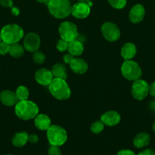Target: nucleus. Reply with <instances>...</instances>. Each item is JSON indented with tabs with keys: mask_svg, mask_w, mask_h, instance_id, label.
<instances>
[{
	"mask_svg": "<svg viewBox=\"0 0 155 155\" xmlns=\"http://www.w3.org/2000/svg\"><path fill=\"white\" fill-rule=\"evenodd\" d=\"M48 155H62V151L59 146L51 145L48 150Z\"/></svg>",
	"mask_w": 155,
	"mask_h": 155,
	"instance_id": "nucleus-30",
	"label": "nucleus"
},
{
	"mask_svg": "<svg viewBox=\"0 0 155 155\" xmlns=\"http://www.w3.org/2000/svg\"><path fill=\"white\" fill-rule=\"evenodd\" d=\"M104 124L101 120H97L93 123L91 126V130L94 134H99L104 129Z\"/></svg>",
	"mask_w": 155,
	"mask_h": 155,
	"instance_id": "nucleus-25",
	"label": "nucleus"
},
{
	"mask_svg": "<svg viewBox=\"0 0 155 155\" xmlns=\"http://www.w3.org/2000/svg\"><path fill=\"white\" fill-rule=\"evenodd\" d=\"M39 141V137L35 134H30L28 136V142L30 143L35 144Z\"/></svg>",
	"mask_w": 155,
	"mask_h": 155,
	"instance_id": "nucleus-33",
	"label": "nucleus"
},
{
	"mask_svg": "<svg viewBox=\"0 0 155 155\" xmlns=\"http://www.w3.org/2000/svg\"><path fill=\"white\" fill-rule=\"evenodd\" d=\"M16 116L23 120L34 119L39 114V107L33 101L30 100L18 101L15 105Z\"/></svg>",
	"mask_w": 155,
	"mask_h": 155,
	"instance_id": "nucleus-1",
	"label": "nucleus"
},
{
	"mask_svg": "<svg viewBox=\"0 0 155 155\" xmlns=\"http://www.w3.org/2000/svg\"><path fill=\"white\" fill-rule=\"evenodd\" d=\"M100 120L108 127H114L119 124L121 120L120 114L115 110H109L103 114L100 117Z\"/></svg>",
	"mask_w": 155,
	"mask_h": 155,
	"instance_id": "nucleus-14",
	"label": "nucleus"
},
{
	"mask_svg": "<svg viewBox=\"0 0 155 155\" xmlns=\"http://www.w3.org/2000/svg\"><path fill=\"white\" fill-rule=\"evenodd\" d=\"M34 125L38 130L45 131L51 126V120L44 114H38L34 118Z\"/></svg>",
	"mask_w": 155,
	"mask_h": 155,
	"instance_id": "nucleus-17",
	"label": "nucleus"
},
{
	"mask_svg": "<svg viewBox=\"0 0 155 155\" xmlns=\"http://www.w3.org/2000/svg\"><path fill=\"white\" fill-rule=\"evenodd\" d=\"M152 130L155 133V121L153 123V125H152Z\"/></svg>",
	"mask_w": 155,
	"mask_h": 155,
	"instance_id": "nucleus-41",
	"label": "nucleus"
},
{
	"mask_svg": "<svg viewBox=\"0 0 155 155\" xmlns=\"http://www.w3.org/2000/svg\"><path fill=\"white\" fill-rule=\"evenodd\" d=\"M51 71L54 78L66 80L67 77H68L66 67H65L63 64H61V63L56 64L55 65H53Z\"/></svg>",
	"mask_w": 155,
	"mask_h": 155,
	"instance_id": "nucleus-22",
	"label": "nucleus"
},
{
	"mask_svg": "<svg viewBox=\"0 0 155 155\" xmlns=\"http://www.w3.org/2000/svg\"><path fill=\"white\" fill-rule=\"evenodd\" d=\"M149 94V85L145 80H138L134 81L132 86V95L135 99L141 101Z\"/></svg>",
	"mask_w": 155,
	"mask_h": 155,
	"instance_id": "nucleus-8",
	"label": "nucleus"
},
{
	"mask_svg": "<svg viewBox=\"0 0 155 155\" xmlns=\"http://www.w3.org/2000/svg\"><path fill=\"white\" fill-rule=\"evenodd\" d=\"M46 56L42 51H36L35 52H33V62H35L36 64H43L45 61Z\"/></svg>",
	"mask_w": 155,
	"mask_h": 155,
	"instance_id": "nucleus-27",
	"label": "nucleus"
},
{
	"mask_svg": "<svg viewBox=\"0 0 155 155\" xmlns=\"http://www.w3.org/2000/svg\"><path fill=\"white\" fill-rule=\"evenodd\" d=\"M2 41V36H1V31H0V42Z\"/></svg>",
	"mask_w": 155,
	"mask_h": 155,
	"instance_id": "nucleus-42",
	"label": "nucleus"
},
{
	"mask_svg": "<svg viewBox=\"0 0 155 155\" xmlns=\"http://www.w3.org/2000/svg\"><path fill=\"white\" fill-rule=\"evenodd\" d=\"M46 136L51 145L62 146L68 139L67 132L63 127L59 125H51L46 130Z\"/></svg>",
	"mask_w": 155,
	"mask_h": 155,
	"instance_id": "nucleus-5",
	"label": "nucleus"
},
{
	"mask_svg": "<svg viewBox=\"0 0 155 155\" xmlns=\"http://www.w3.org/2000/svg\"><path fill=\"white\" fill-rule=\"evenodd\" d=\"M149 107H150V109L152 111L155 113V100H153V101H150V104H149Z\"/></svg>",
	"mask_w": 155,
	"mask_h": 155,
	"instance_id": "nucleus-38",
	"label": "nucleus"
},
{
	"mask_svg": "<svg viewBox=\"0 0 155 155\" xmlns=\"http://www.w3.org/2000/svg\"><path fill=\"white\" fill-rule=\"evenodd\" d=\"M137 53V48L132 42H126L121 48V55L126 60H132Z\"/></svg>",
	"mask_w": 155,
	"mask_h": 155,
	"instance_id": "nucleus-18",
	"label": "nucleus"
},
{
	"mask_svg": "<svg viewBox=\"0 0 155 155\" xmlns=\"http://www.w3.org/2000/svg\"><path fill=\"white\" fill-rule=\"evenodd\" d=\"M69 66L71 71L78 74H85L88 69V64L86 61L78 58H74L72 61L69 64Z\"/></svg>",
	"mask_w": 155,
	"mask_h": 155,
	"instance_id": "nucleus-16",
	"label": "nucleus"
},
{
	"mask_svg": "<svg viewBox=\"0 0 155 155\" xmlns=\"http://www.w3.org/2000/svg\"><path fill=\"white\" fill-rule=\"evenodd\" d=\"M117 155H136L132 151L129 149H122L117 153Z\"/></svg>",
	"mask_w": 155,
	"mask_h": 155,
	"instance_id": "nucleus-34",
	"label": "nucleus"
},
{
	"mask_svg": "<svg viewBox=\"0 0 155 155\" xmlns=\"http://www.w3.org/2000/svg\"><path fill=\"white\" fill-rule=\"evenodd\" d=\"M68 43H69V42L64 40V39H59V40H58L57 43H56V48H57L59 51H62H62H66V50H68Z\"/></svg>",
	"mask_w": 155,
	"mask_h": 155,
	"instance_id": "nucleus-28",
	"label": "nucleus"
},
{
	"mask_svg": "<svg viewBox=\"0 0 155 155\" xmlns=\"http://www.w3.org/2000/svg\"><path fill=\"white\" fill-rule=\"evenodd\" d=\"M49 90L51 95L58 100H66L71 95V89L66 80L53 78L49 85Z\"/></svg>",
	"mask_w": 155,
	"mask_h": 155,
	"instance_id": "nucleus-3",
	"label": "nucleus"
},
{
	"mask_svg": "<svg viewBox=\"0 0 155 155\" xmlns=\"http://www.w3.org/2000/svg\"><path fill=\"white\" fill-rule=\"evenodd\" d=\"M5 155H12V154H5Z\"/></svg>",
	"mask_w": 155,
	"mask_h": 155,
	"instance_id": "nucleus-43",
	"label": "nucleus"
},
{
	"mask_svg": "<svg viewBox=\"0 0 155 155\" xmlns=\"http://www.w3.org/2000/svg\"><path fill=\"white\" fill-rule=\"evenodd\" d=\"M84 44L78 39L71 41L68 43V51L74 57L80 56L84 52Z\"/></svg>",
	"mask_w": 155,
	"mask_h": 155,
	"instance_id": "nucleus-20",
	"label": "nucleus"
},
{
	"mask_svg": "<svg viewBox=\"0 0 155 155\" xmlns=\"http://www.w3.org/2000/svg\"><path fill=\"white\" fill-rule=\"evenodd\" d=\"M138 155H155V152L152 149H145L141 151Z\"/></svg>",
	"mask_w": 155,
	"mask_h": 155,
	"instance_id": "nucleus-36",
	"label": "nucleus"
},
{
	"mask_svg": "<svg viewBox=\"0 0 155 155\" xmlns=\"http://www.w3.org/2000/svg\"><path fill=\"white\" fill-rule=\"evenodd\" d=\"M150 142V136L148 133H139L135 136L133 139V145L137 148H143L147 146Z\"/></svg>",
	"mask_w": 155,
	"mask_h": 155,
	"instance_id": "nucleus-19",
	"label": "nucleus"
},
{
	"mask_svg": "<svg viewBox=\"0 0 155 155\" xmlns=\"http://www.w3.org/2000/svg\"><path fill=\"white\" fill-rule=\"evenodd\" d=\"M41 40L39 35L35 33H29L24 38V48L29 52L38 51L40 46Z\"/></svg>",
	"mask_w": 155,
	"mask_h": 155,
	"instance_id": "nucleus-10",
	"label": "nucleus"
},
{
	"mask_svg": "<svg viewBox=\"0 0 155 155\" xmlns=\"http://www.w3.org/2000/svg\"><path fill=\"white\" fill-rule=\"evenodd\" d=\"M109 4L115 9H122L126 7L127 0H108Z\"/></svg>",
	"mask_w": 155,
	"mask_h": 155,
	"instance_id": "nucleus-26",
	"label": "nucleus"
},
{
	"mask_svg": "<svg viewBox=\"0 0 155 155\" xmlns=\"http://www.w3.org/2000/svg\"><path fill=\"white\" fill-rule=\"evenodd\" d=\"M103 37L109 42H115L121 36V32L116 24L112 22H105L101 27Z\"/></svg>",
	"mask_w": 155,
	"mask_h": 155,
	"instance_id": "nucleus-9",
	"label": "nucleus"
},
{
	"mask_svg": "<svg viewBox=\"0 0 155 155\" xmlns=\"http://www.w3.org/2000/svg\"><path fill=\"white\" fill-rule=\"evenodd\" d=\"M15 94H16L18 101H24V100H27L30 93H29L28 89L26 86H20L17 88Z\"/></svg>",
	"mask_w": 155,
	"mask_h": 155,
	"instance_id": "nucleus-24",
	"label": "nucleus"
},
{
	"mask_svg": "<svg viewBox=\"0 0 155 155\" xmlns=\"http://www.w3.org/2000/svg\"><path fill=\"white\" fill-rule=\"evenodd\" d=\"M28 133L24 131L15 133V136L12 138V145L17 148L23 147L28 142Z\"/></svg>",
	"mask_w": 155,
	"mask_h": 155,
	"instance_id": "nucleus-21",
	"label": "nucleus"
},
{
	"mask_svg": "<svg viewBox=\"0 0 155 155\" xmlns=\"http://www.w3.org/2000/svg\"><path fill=\"white\" fill-rule=\"evenodd\" d=\"M35 80L38 84L41 85V86H46L50 85L51 83L53 77L52 71L46 68H40V69L37 70L35 73Z\"/></svg>",
	"mask_w": 155,
	"mask_h": 155,
	"instance_id": "nucleus-12",
	"label": "nucleus"
},
{
	"mask_svg": "<svg viewBox=\"0 0 155 155\" xmlns=\"http://www.w3.org/2000/svg\"><path fill=\"white\" fill-rule=\"evenodd\" d=\"M78 2H85V3H89L91 2L92 0H78Z\"/></svg>",
	"mask_w": 155,
	"mask_h": 155,
	"instance_id": "nucleus-40",
	"label": "nucleus"
},
{
	"mask_svg": "<svg viewBox=\"0 0 155 155\" xmlns=\"http://www.w3.org/2000/svg\"><path fill=\"white\" fill-rule=\"evenodd\" d=\"M91 13V6L85 2H78L71 7V15L78 19H84Z\"/></svg>",
	"mask_w": 155,
	"mask_h": 155,
	"instance_id": "nucleus-11",
	"label": "nucleus"
},
{
	"mask_svg": "<svg viewBox=\"0 0 155 155\" xmlns=\"http://www.w3.org/2000/svg\"><path fill=\"white\" fill-rule=\"evenodd\" d=\"M145 15V9L141 4H136L131 8L129 14V20L133 24H138L143 21Z\"/></svg>",
	"mask_w": 155,
	"mask_h": 155,
	"instance_id": "nucleus-13",
	"label": "nucleus"
},
{
	"mask_svg": "<svg viewBox=\"0 0 155 155\" xmlns=\"http://www.w3.org/2000/svg\"><path fill=\"white\" fill-rule=\"evenodd\" d=\"M24 53V46L19 44L18 42L11 44L9 48V54L14 58H21Z\"/></svg>",
	"mask_w": 155,
	"mask_h": 155,
	"instance_id": "nucleus-23",
	"label": "nucleus"
},
{
	"mask_svg": "<svg viewBox=\"0 0 155 155\" xmlns=\"http://www.w3.org/2000/svg\"><path fill=\"white\" fill-rule=\"evenodd\" d=\"M12 15H15V16H18L20 13L19 9L16 7H12Z\"/></svg>",
	"mask_w": 155,
	"mask_h": 155,
	"instance_id": "nucleus-37",
	"label": "nucleus"
},
{
	"mask_svg": "<svg viewBox=\"0 0 155 155\" xmlns=\"http://www.w3.org/2000/svg\"><path fill=\"white\" fill-rule=\"evenodd\" d=\"M0 4L5 8L13 7V1L12 0H0Z\"/></svg>",
	"mask_w": 155,
	"mask_h": 155,
	"instance_id": "nucleus-31",
	"label": "nucleus"
},
{
	"mask_svg": "<svg viewBox=\"0 0 155 155\" xmlns=\"http://www.w3.org/2000/svg\"><path fill=\"white\" fill-rule=\"evenodd\" d=\"M38 2L43 3V4H48V2H50V0H36Z\"/></svg>",
	"mask_w": 155,
	"mask_h": 155,
	"instance_id": "nucleus-39",
	"label": "nucleus"
},
{
	"mask_svg": "<svg viewBox=\"0 0 155 155\" xmlns=\"http://www.w3.org/2000/svg\"><path fill=\"white\" fill-rule=\"evenodd\" d=\"M59 32L61 39L68 42L77 39L78 36L77 26L74 23L70 21L62 22L59 27Z\"/></svg>",
	"mask_w": 155,
	"mask_h": 155,
	"instance_id": "nucleus-7",
	"label": "nucleus"
},
{
	"mask_svg": "<svg viewBox=\"0 0 155 155\" xmlns=\"http://www.w3.org/2000/svg\"><path fill=\"white\" fill-rule=\"evenodd\" d=\"M121 72L123 77L130 81H135L140 79L142 74L141 67L137 62L132 60H126L121 67Z\"/></svg>",
	"mask_w": 155,
	"mask_h": 155,
	"instance_id": "nucleus-6",
	"label": "nucleus"
},
{
	"mask_svg": "<svg viewBox=\"0 0 155 155\" xmlns=\"http://www.w3.org/2000/svg\"><path fill=\"white\" fill-rule=\"evenodd\" d=\"M9 48H10V45L9 44L2 41L0 42V54L5 55V54H8L9 52Z\"/></svg>",
	"mask_w": 155,
	"mask_h": 155,
	"instance_id": "nucleus-29",
	"label": "nucleus"
},
{
	"mask_svg": "<svg viewBox=\"0 0 155 155\" xmlns=\"http://www.w3.org/2000/svg\"><path fill=\"white\" fill-rule=\"evenodd\" d=\"M149 94L151 96L155 97V81L149 85Z\"/></svg>",
	"mask_w": 155,
	"mask_h": 155,
	"instance_id": "nucleus-35",
	"label": "nucleus"
},
{
	"mask_svg": "<svg viewBox=\"0 0 155 155\" xmlns=\"http://www.w3.org/2000/svg\"><path fill=\"white\" fill-rule=\"evenodd\" d=\"M2 39L8 44L16 43L21 41L24 36L23 29L18 24H7L2 27L1 30Z\"/></svg>",
	"mask_w": 155,
	"mask_h": 155,
	"instance_id": "nucleus-4",
	"label": "nucleus"
},
{
	"mask_svg": "<svg viewBox=\"0 0 155 155\" xmlns=\"http://www.w3.org/2000/svg\"><path fill=\"white\" fill-rule=\"evenodd\" d=\"M50 13L54 18L63 19L71 13V5L69 0H50L47 4Z\"/></svg>",
	"mask_w": 155,
	"mask_h": 155,
	"instance_id": "nucleus-2",
	"label": "nucleus"
},
{
	"mask_svg": "<svg viewBox=\"0 0 155 155\" xmlns=\"http://www.w3.org/2000/svg\"><path fill=\"white\" fill-rule=\"evenodd\" d=\"M0 101L4 105L11 107V106H15L18 101V99L15 92L9 89H5L0 93Z\"/></svg>",
	"mask_w": 155,
	"mask_h": 155,
	"instance_id": "nucleus-15",
	"label": "nucleus"
},
{
	"mask_svg": "<svg viewBox=\"0 0 155 155\" xmlns=\"http://www.w3.org/2000/svg\"><path fill=\"white\" fill-rule=\"evenodd\" d=\"M74 58V57L73 55H71V54H65V55L63 56V61L65 62V64H69L71 61H73V59Z\"/></svg>",
	"mask_w": 155,
	"mask_h": 155,
	"instance_id": "nucleus-32",
	"label": "nucleus"
}]
</instances>
